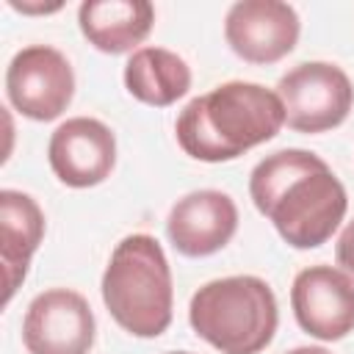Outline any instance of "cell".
I'll return each mask as SVG.
<instances>
[{
  "instance_id": "5bb4252c",
  "label": "cell",
  "mask_w": 354,
  "mask_h": 354,
  "mask_svg": "<svg viewBox=\"0 0 354 354\" xmlns=\"http://www.w3.org/2000/svg\"><path fill=\"white\" fill-rule=\"evenodd\" d=\"M124 86L138 102L166 108L188 94L191 69L171 50L138 47L124 64Z\"/></svg>"
},
{
  "instance_id": "7a4b0ae2",
  "label": "cell",
  "mask_w": 354,
  "mask_h": 354,
  "mask_svg": "<svg viewBox=\"0 0 354 354\" xmlns=\"http://www.w3.org/2000/svg\"><path fill=\"white\" fill-rule=\"evenodd\" d=\"M282 124L285 108L277 91L260 83L230 80L194 97L180 111L174 133L185 155L205 163H224L271 141Z\"/></svg>"
},
{
  "instance_id": "9a60e30c",
  "label": "cell",
  "mask_w": 354,
  "mask_h": 354,
  "mask_svg": "<svg viewBox=\"0 0 354 354\" xmlns=\"http://www.w3.org/2000/svg\"><path fill=\"white\" fill-rule=\"evenodd\" d=\"M335 260H337L340 271L348 274V279L354 282V221H348L346 230L340 232L337 246H335Z\"/></svg>"
},
{
  "instance_id": "3957f363",
  "label": "cell",
  "mask_w": 354,
  "mask_h": 354,
  "mask_svg": "<svg viewBox=\"0 0 354 354\" xmlns=\"http://www.w3.org/2000/svg\"><path fill=\"white\" fill-rule=\"evenodd\" d=\"M102 301L133 337H158L171 324V268L158 238L133 232L116 243L102 274Z\"/></svg>"
},
{
  "instance_id": "6da1fadb",
  "label": "cell",
  "mask_w": 354,
  "mask_h": 354,
  "mask_svg": "<svg viewBox=\"0 0 354 354\" xmlns=\"http://www.w3.org/2000/svg\"><path fill=\"white\" fill-rule=\"evenodd\" d=\"M254 207L293 249H315L340 227L348 196L326 160L307 149L266 155L249 174Z\"/></svg>"
},
{
  "instance_id": "5b68a950",
  "label": "cell",
  "mask_w": 354,
  "mask_h": 354,
  "mask_svg": "<svg viewBox=\"0 0 354 354\" xmlns=\"http://www.w3.org/2000/svg\"><path fill=\"white\" fill-rule=\"evenodd\" d=\"M277 94L285 124L296 133H326L346 122L354 105V86L337 64L304 61L279 77Z\"/></svg>"
},
{
  "instance_id": "8992f818",
  "label": "cell",
  "mask_w": 354,
  "mask_h": 354,
  "mask_svg": "<svg viewBox=\"0 0 354 354\" xmlns=\"http://www.w3.org/2000/svg\"><path fill=\"white\" fill-rule=\"evenodd\" d=\"M6 94L22 116L33 122H53L75 97L72 64L55 47H22L6 69Z\"/></svg>"
},
{
  "instance_id": "30bf717a",
  "label": "cell",
  "mask_w": 354,
  "mask_h": 354,
  "mask_svg": "<svg viewBox=\"0 0 354 354\" xmlns=\"http://www.w3.org/2000/svg\"><path fill=\"white\" fill-rule=\"evenodd\" d=\"M47 158L53 174L64 185L91 188L111 177L116 163V138L100 119L75 116L53 130Z\"/></svg>"
},
{
  "instance_id": "277c9868",
  "label": "cell",
  "mask_w": 354,
  "mask_h": 354,
  "mask_svg": "<svg viewBox=\"0 0 354 354\" xmlns=\"http://www.w3.org/2000/svg\"><path fill=\"white\" fill-rule=\"evenodd\" d=\"M191 329L221 354H260L277 332L279 310L260 277H221L202 285L188 304Z\"/></svg>"
},
{
  "instance_id": "4fadbf2b",
  "label": "cell",
  "mask_w": 354,
  "mask_h": 354,
  "mask_svg": "<svg viewBox=\"0 0 354 354\" xmlns=\"http://www.w3.org/2000/svg\"><path fill=\"white\" fill-rule=\"evenodd\" d=\"M155 22V8L147 0H86L77 8L80 33L100 53L122 55L138 47Z\"/></svg>"
},
{
  "instance_id": "52a82bcc",
  "label": "cell",
  "mask_w": 354,
  "mask_h": 354,
  "mask_svg": "<svg viewBox=\"0 0 354 354\" xmlns=\"http://www.w3.org/2000/svg\"><path fill=\"white\" fill-rule=\"evenodd\" d=\"M94 313L88 301L69 288L39 293L22 321V343L28 354H88L94 346Z\"/></svg>"
},
{
  "instance_id": "ac0fdd59",
  "label": "cell",
  "mask_w": 354,
  "mask_h": 354,
  "mask_svg": "<svg viewBox=\"0 0 354 354\" xmlns=\"http://www.w3.org/2000/svg\"><path fill=\"white\" fill-rule=\"evenodd\" d=\"M169 354H191V351H169Z\"/></svg>"
},
{
  "instance_id": "9c48e42d",
  "label": "cell",
  "mask_w": 354,
  "mask_h": 354,
  "mask_svg": "<svg viewBox=\"0 0 354 354\" xmlns=\"http://www.w3.org/2000/svg\"><path fill=\"white\" fill-rule=\"evenodd\" d=\"M296 324L318 340H343L354 332V282L332 266H310L290 288Z\"/></svg>"
},
{
  "instance_id": "2e32d148",
  "label": "cell",
  "mask_w": 354,
  "mask_h": 354,
  "mask_svg": "<svg viewBox=\"0 0 354 354\" xmlns=\"http://www.w3.org/2000/svg\"><path fill=\"white\" fill-rule=\"evenodd\" d=\"M11 8H17V11H22V14H50V11H58L61 3H55V6H25V3L11 0Z\"/></svg>"
},
{
  "instance_id": "e0dca14e",
  "label": "cell",
  "mask_w": 354,
  "mask_h": 354,
  "mask_svg": "<svg viewBox=\"0 0 354 354\" xmlns=\"http://www.w3.org/2000/svg\"><path fill=\"white\" fill-rule=\"evenodd\" d=\"M288 354H332V351H326V348H321V346H299V348H293V351H288Z\"/></svg>"
},
{
  "instance_id": "8fae6325",
  "label": "cell",
  "mask_w": 354,
  "mask_h": 354,
  "mask_svg": "<svg viewBox=\"0 0 354 354\" xmlns=\"http://www.w3.org/2000/svg\"><path fill=\"white\" fill-rule=\"evenodd\" d=\"M238 230V207L224 191H191L166 218L171 246L185 257H207L224 249Z\"/></svg>"
},
{
  "instance_id": "7c38bea8",
  "label": "cell",
  "mask_w": 354,
  "mask_h": 354,
  "mask_svg": "<svg viewBox=\"0 0 354 354\" xmlns=\"http://www.w3.org/2000/svg\"><path fill=\"white\" fill-rule=\"evenodd\" d=\"M44 238V213L33 196L3 188L0 191V263H3V304L11 301L14 290L28 274L30 257Z\"/></svg>"
},
{
  "instance_id": "ba28073f",
  "label": "cell",
  "mask_w": 354,
  "mask_h": 354,
  "mask_svg": "<svg viewBox=\"0 0 354 354\" xmlns=\"http://www.w3.org/2000/svg\"><path fill=\"white\" fill-rule=\"evenodd\" d=\"M299 14L279 0H241L232 3L224 19V39L230 50L249 64H277L299 41Z\"/></svg>"
}]
</instances>
